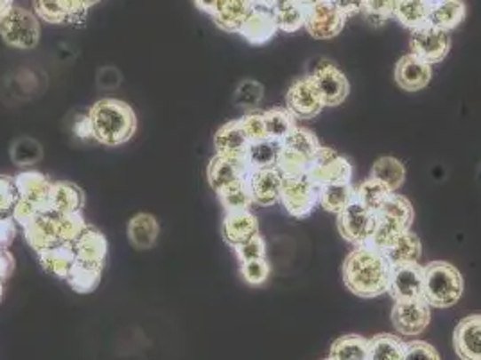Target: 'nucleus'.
Here are the masks:
<instances>
[{"mask_svg": "<svg viewBox=\"0 0 481 360\" xmlns=\"http://www.w3.org/2000/svg\"><path fill=\"white\" fill-rule=\"evenodd\" d=\"M343 283L359 298H377L388 294L391 265L382 252L370 245L356 247L343 261Z\"/></svg>", "mask_w": 481, "mask_h": 360, "instance_id": "f257e3e1", "label": "nucleus"}, {"mask_svg": "<svg viewBox=\"0 0 481 360\" xmlns=\"http://www.w3.org/2000/svg\"><path fill=\"white\" fill-rule=\"evenodd\" d=\"M89 119L94 140L105 144V147H119V144L128 142L137 130L133 108L121 100H99L89 110Z\"/></svg>", "mask_w": 481, "mask_h": 360, "instance_id": "f03ea898", "label": "nucleus"}, {"mask_svg": "<svg viewBox=\"0 0 481 360\" xmlns=\"http://www.w3.org/2000/svg\"><path fill=\"white\" fill-rule=\"evenodd\" d=\"M87 229L83 216L74 214H58L52 211L40 212L36 219L24 228L28 244L36 251H45L63 244H74V240Z\"/></svg>", "mask_w": 481, "mask_h": 360, "instance_id": "7ed1b4c3", "label": "nucleus"}, {"mask_svg": "<svg viewBox=\"0 0 481 360\" xmlns=\"http://www.w3.org/2000/svg\"><path fill=\"white\" fill-rule=\"evenodd\" d=\"M463 294V276L447 261L424 267V301L433 308H451Z\"/></svg>", "mask_w": 481, "mask_h": 360, "instance_id": "20e7f679", "label": "nucleus"}, {"mask_svg": "<svg viewBox=\"0 0 481 360\" xmlns=\"http://www.w3.org/2000/svg\"><path fill=\"white\" fill-rule=\"evenodd\" d=\"M40 33L38 17L15 4L0 17V36L12 47L35 49L40 44Z\"/></svg>", "mask_w": 481, "mask_h": 360, "instance_id": "39448f33", "label": "nucleus"}, {"mask_svg": "<svg viewBox=\"0 0 481 360\" xmlns=\"http://www.w3.org/2000/svg\"><path fill=\"white\" fill-rule=\"evenodd\" d=\"M305 177L318 188L336 182H351L352 164L347 157H343L336 150L319 147L309 163Z\"/></svg>", "mask_w": 481, "mask_h": 360, "instance_id": "423d86ee", "label": "nucleus"}, {"mask_svg": "<svg viewBox=\"0 0 481 360\" xmlns=\"http://www.w3.org/2000/svg\"><path fill=\"white\" fill-rule=\"evenodd\" d=\"M347 17L331 3V0H318L305 6L304 28L314 40H331L338 36L345 28Z\"/></svg>", "mask_w": 481, "mask_h": 360, "instance_id": "0eeeda50", "label": "nucleus"}, {"mask_svg": "<svg viewBox=\"0 0 481 360\" xmlns=\"http://www.w3.org/2000/svg\"><path fill=\"white\" fill-rule=\"evenodd\" d=\"M336 222L342 238H345L356 247H361L368 245L377 226V216L374 211L363 207L359 202H354L347 209L338 212Z\"/></svg>", "mask_w": 481, "mask_h": 360, "instance_id": "6e6552de", "label": "nucleus"}, {"mask_svg": "<svg viewBox=\"0 0 481 360\" xmlns=\"http://www.w3.org/2000/svg\"><path fill=\"white\" fill-rule=\"evenodd\" d=\"M388 294L395 303L424 300V267L419 263L391 267Z\"/></svg>", "mask_w": 481, "mask_h": 360, "instance_id": "1a4fd4ad", "label": "nucleus"}, {"mask_svg": "<svg viewBox=\"0 0 481 360\" xmlns=\"http://www.w3.org/2000/svg\"><path fill=\"white\" fill-rule=\"evenodd\" d=\"M280 202L295 219H307L318 204V186H314L307 177H282Z\"/></svg>", "mask_w": 481, "mask_h": 360, "instance_id": "9d476101", "label": "nucleus"}, {"mask_svg": "<svg viewBox=\"0 0 481 360\" xmlns=\"http://www.w3.org/2000/svg\"><path fill=\"white\" fill-rule=\"evenodd\" d=\"M286 105H288L289 114L295 119H302V121L316 117L326 108L324 100L322 96H319V91L314 80L311 78V75L293 82L286 96Z\"/></svg>", "mask_w": 481, "mask_h": 360, "instance_id": "9b49d317", "label": "nucleus"}, {"mask_svg": "<svg viewBox=\"0 0 481 360\" xmlns=\"http://www.w3.org/2000/svg\"><path fill=\"white\" fill-rule=\"evenodd\" d=\"M311 78L314 80L326 107H340L347 100L351 91L349 80L335 63L322 61L314 67Z\"/></svg>", "mask_w": 481, "mask_h": 360, "instance_id": "f8f14e48", "label": "nucleus"}, {"mask_svg": "<svg viewBox=\"0 0 481 360\" xmlns=\"http://www.w3.org/2000/svg\"><path fill=\"white\" fill-rule=\"evenodd\" d=\"M412 54L424 60L430 65L440 63L451 51V36L449 31H442L433 26H424L421 29L412 31L410 38Z\"/></svg>", "mask_w": 481, "mask_h": 360, "instance_id": "ddd939ff", "label": "nucleus"}, {"mask_svg": "<svg viewBox=\"0 0 481 360\" xmlns=\"http://www.w3.org/2000/svg\"><path fill=\"white\" fill-rule=\"evenodd\" d=\"M431 307L424 301H405L395 303L391 310V324L400 335L417 337L421 335L431 321Z\"/></svg>", "mask_w": 481, "mask_h": 360, "instance_id": "4468645a", "label": "nucleus"}, {"mask_svg": "<svg viewBox=\"0 0 481 360\" xmlns=\"http://www.w3.org/2000/svg\"><path fill=\"white\" fill-rule=\"evenodd\" d=\"M33 6L36 17L51 24L83 22L89 12L82 0H33Z\"/></svg>", "mask_w": 481, "mask_h": 360, "instance_id": "2eb2a0df", "label": "nucleus"}, {"mask_svg": "<svg viewBox=\"0 0 481 360\" xmlns=\"http://www.w3.org/2000/svg\"><path fill=\"white\" fill-rule=\"evenodd\" d=\"M431 65L415 54L403 56L395 65V82L406 92H419L426 89L431 82Z\"/></svg>", "mask_w": 481, "mask_h": 360, "instance_id": "dca6fc26", "label": "nucleus"}, {"mask_svg": "<svg viewBox=\"0 0 481 360\" xmlns=\"http://www.w3.org/2000/svg\"><path fill=\"white\" fill-rule=\"evenodd\" d=\"M248 188L254 198V204L261 207H270L280 202V188H282V175L277 168L266 170H250Z\"/></svg>", "mask_w": 481, "mask_h": 360, "instance_id": "f3484780", "label": "nucleus"}, {"mask_svg": "<svg viewBox=\"0 0 481 360\" xmlns=\"http://www.w3.org/2000/svg\"><path fill=\"white\" fill-rule=\"evenodd\" d=\"M221 231H223V240L230 247H237L240 244L248 242L256 235H259V220L250 209L232 211L225 214Z\"/></svg>", "mask_w": 481, "mask_h": 360, "instance_id": "a211bd4d", "label": "nucleus"}, {"mask_svg": "<svg viewBox=\"0 0 481 360\" xmlns=\"http://www.w3.org/2000/svg\"><path fill=\"white\" fill-rule=\"evenodd\" d=\"M248 173H250V164H248L247 157L216 156L209 163L207 179H209V184L212 186V189L219 191L221 188H225L239 179H247Z\"/></svg>", "mask_w": 481, "mask_h": 360, "instance_id": "6ab92c4d", "label": "nucleus"}, {"mask_svg": "<svg viewBox=\"0 0 481 360\" xmlns=\"http://www.w3.org/2000/svg\"><path fill=\"white\" fill-rule=\"evenodd\" d=\"M453 344L461 360H481V316L461 319L453 335Z\"/></svg>", "mask_w": 481, "mask_h": 360, "instance_id": "aec40b11", "label": "nucleus"}, {"mask_svg": "<svg viewBox=\"0 0 481 360\" xmlns=\"http://www.w3.org/2000/svg\"><path fill=\"white\" fill-rule=\"evenodd\" d=\"M250 144L252 142L247 137L239 119L223 124L214 135L216 156L223 157H247Z\"/></svg>", "mask_w": 481, "mask_h": 360, "instance_id": "412c9836", "label": "nucleus"}, {"mask_svg": "<svg viewBox=\"0 0 481 360\" xmlns=\"http://www.w3.org/2000/svg\"><path fill=\"white\" fill-rule=\"evenodd\" d=\"M72 249L75 254V261L103 268L108 252V242L103 233L87 226V229L74 240Z\"/></svg>", "mask_w": 481, "mask_h": 360, "instance_id": "4be33fe9", "label": "nucleus"}, {"mask_svg": "<svg viewBox=\"0 0 481 360\" xmlns=\"http://www.w3.org/2000/svg\"><path fill=\"white\" fill-rule=\"evenodd\" d=\"M19 196L31 202L40 209V212L49 211V196L52 189V182L38 172H24L15 177Z\"/></svg>", "mask_w": 481, "mask_h": 360, "instance_id": "5701e85b", "label": "nucleus"}, {"mask_svg": "<svg viewBox=\"0 0 481 360\" xmlns=\"http://www.w3.org/2000/svg\"><path fill=\"white\" fill-rule=\"evenodd\" d=\"M254 8L256 0H219L212 19L223 31L239 33Z\"/></svg>", "mask_w": 481, "mask_h": 360, "instance_id": "b1692460", "label": "nucleus"}, {"mask_svg": "<svg viewBox=\"0 0 481 360\" xmlns=\"http://www.w3.org/2000/svg\"><path fill=\"white\" fill-rule=\"evenodd\" d=\"M277 31L279 28L273 13L270 10L256 6L250 17L245 20L243 28H240L239 35L252 45H264L277 35Z\"/></svg>", "mask_w": 481, "mask_h": 360, "instance_id": "393cba45", "label": "nucleus"}, {"mask_svg": "<svg viewBox=\"0 0 481 360\" xmlns=\"http://www.w3.org/2000/svg\"><path fill=\"white\" fill-rule=\"evenodd\" d=\"M467 15L461 0H428V24L442 31L458 28Z\"/></svg>", "mask_w": 481, "mask_h": 360, "instance_id": "a878e982", "label": "nucleus"}, {"mask_svg": "<svg viewBox=\"0 0 481 360\" xmlns=\"http://www.w3.org/2000/svg\"><path fill=\"white\" fill-rule=\"evenodd\" d=\"M375 216H377V220L391 224L398 228L400 231H410L415 220L414 205L410 204V200L397 193H391L384 200V204L375 211Z\"/></svg>", "mask_w": 481, "mask_h": 360, "instance_id": "bb28decb", "label": "nucleus"}, {"mask_svg": "<svg viewBox=\"0 0 481 360\" xmlns=\"http://www.w3.org/2000/svg\"><path fill=\"white\" fill-rule=\"evenodd\" d=\"M384 258L391 267L406 265V263H419L422 256V244L421 238L410 229L403 235H398L384 251Z\"/></svg>", "mask_w": 481, "mask_h": 360, "instance_id": "cd10ccee", "label": "nucleus"}, {"mask_svg": "<svg viewBox=\"0 0 481 360\" xmlns=\"http://www.w3.org/2000/svg\"><path fill=\"white\" fill-rule=\"evenodd\" d=\"M85 204V195L75 184L56 182L52 184L49 196V211L58 214H74L82 211Z\"/></svg>", "mask_w": 481, "mask_h": 360, "instance_id": "c85d7f7f", "label": "nucleus"}, {"mask_svg": "<svg viewBox=\"0 0 481 360\" xmlns=\"http://www.w3.org/2000/svg\"><path fill=\"white\" fill-rule=\"evenodd\" d=\"M158 222L153 214L149 212H138L135 214L133 219L128 224V238L131 242V245L138 251H147L151 247H154L156 240H158Z\"/></svg>", "mask_w": 481, "mask_h": 360, "instance_id": "c756f323", "label": "nucleus"}, {"mask_svg": "<svg viewBox=\"0 0 481 360\" xmlns=\"http://www.w3.org/2000/svg\"><path fill=\"white\" fill-rule=\"evenodd\" d=\"M356 202V188L352 182H336L318 188V204L329 212H342Z\"/></svg>", "mask_w": 481, "mask_h": 360, "instance_id": "7c9ffc66", "label": "nucleus"}, {"mask_svg": "<svg viewBox=\"0 0 481 360\" xmlns=\"http://www.w3.org/2000/svg\"><path fill=\"white\" fill-rule=\"evenodd\" d=\"M38 258L47 272L63 279H67L68 272L75 265V254H74L72 244H63V245L40 251Z\"/></svg>", "mask_w": 481, "mask_h": 360, "instance_id": "2f4dec72", "label": "nucleus"}, {"mask_svg": "<svg viewBox=\"0 0 481 360\" xmlns=\"http://www.w3.org/2000/svg\"><path fill=\"white\" fill-rule=\"evenodd\" d=\"M370 177L384 184L391 193H397L406 180V168L395 157H381L374 163Z\"/></svg>", "mask_w": 481, "mask_h": 360, "instance_id": "473e14b6", "label": "nucleus"}, {"mask_svg": "<svg viewBox=\"0 0 481 360\" xmlns=\"http://www.w3.org/2000/svg\"><path fill=\"white\" fill-rule=\"evenodd\" d=\"M216 193L219 196V202H221L225 212L245 211V209H250L254 205V198H252L247 179H239V180L221 188Z\"/></svg>", "mask_w": 481, "mask_h": 360, "instance_id": "72a5a7b5", "label": "nucleus"}, {"mask_svg": "<svg viewBox=\"0 0 481 360\" xmlns=\"http://www.w3.org/2000/svg\"><path fill=\"white\" fill-rule=\"evenodd\" d=\"M368 360H405V342L391 333L368 339Z\"/></svg>", "mask_w": 481, "mask_h": 360, "instance_id": "f704fd0d", "label": "nucleus"}, {"mask_svg": "<svg viewBox=\"0 0 481 360\" xmlns=\"http://www.w3.org/2000/svg\"><path fill=\"white\" fill-rule=\"evenodd\" d=\"M393 19L410 31L428 26V0H398Z\"/></svg>", "mask_w": 481, "mask_h": 360, "instance_id": "c9c22d12", "label": "nucleus"}, {"mask_svg": "<svg viewBox=\"0 0 481 360\" xmlns=\"http://www.w3.org/2000/svg\"><path fill=\"white\" fill-rule=\"evenodd\" d=\"M331 360H368V339L361 335H343L336 339L329 353Z\"/></svg>", "mask_w": 481, "mask_h": 360, "instance_id": "e433bc0d", "label": "nucleus"}, {"mask_svg": "<svg viewBox=\"0 0 481 360\" xmlns=\"http://www.w3.org/2000/svg\"><path fill=\"white\" fill-rule=\"evenodd\" d=\"M282 144L272 139H264L259 142H252L247 152V161L250 164V170H266L275 168L279 161Z\"/></svg>", "mask_w": 481, "mask_h": 360, "instance_id": "4c0bfd02", "label": "nucleus"}, {"mask_svg": "<svg viewBox=\"0 0 481 360\" xmlns=\"http://www.w3.org/2000/svg\"><path fill=\"white\" fill-rule=\"evenodd\" d=\"M10 156H12V161H13L15 166L29 168V166H35V164H38L42 161L43 147L33 137H28V135L19 137L12 144Z\"/></svg>", "mask_w": 481, "mask_h": 360, "instance_id": "58836bf2", "label": "nucleus"}, {"mask_svg": "<svg viewBox=\"0 0 481 360\" xmlns=\"http://www.w3.org/2000/svg\"><path fill=\"white\" fill-rule=\"evenodd\" d=\"M101 270L103 268H99V267H92V265L75 261V265L72 267V270L68 272L65 281L74 288L75 292L89 294V292H94L98 288L99 279H101Z\"/></svg>", "mask_w": 481, "mask_h": 360, "instance_id": "ea45409f", "label": "nucleus"}, {"mask_svg": "<svg viewBox=\"0 0 481 360\" xmlns=\"http://www.w3.org/2000/svg\"><path fill=\"white\" fill-rule=\"evenodd\" d=\"M272 13L275 17L279 31L296 33L298 29L304 28L305 6L300 4L298 0H286V3H282L280 6H277Z\"/></svg>", "mask_w": 481, "mask_h": 360, "instance_id": "a19ab883", "label": "nucleus"}, {"mask_svg": "<svg viewBox=\"0 0 481 360\" xmlns=\"http://www.w3.org/2000/svg\"><path fill=\"white\" fill-rule=\"evenodd\" d=\"M280 144L284 148L298 152V154H302V156H305L309 159H312L314 154L318 152V148L322 147V144H319V140H318V137L311 130H307L304 126H298V124H295V128L288 133V137Z\"/></svg>", "mask_w": 481, "mask_h": 360, "instance_id": "79ce46f5", "label": "nucleus"}, {"mask_svg": "<svg viewBox=\"0 0 481 360\" xmlns=\"http://www.w3.org/2000/svg\"><path fill=\"white\" fill-rule=\"evenodd\" d=\"M264 98V87L257 80H240V84L235 87L232 101L237 108H243L247 112L257 110Z\"/></svg>", "mask_w": 481, "mask_h": 360, "instance_id": "37998d69", "label": "nucleus"}, {"mask_svg": "<svg viewBox=\"0 0 481 360\" xmlns=\"http://www.w3.org/2000/svg\"><path fill=\"white\" fill-rule=\"evenodd\" d=\"M264 114V124H266V135L272 140L282 142L288 133L295 128V117L289 114V110L284 108H270Z\"/></svg>", "mask_w": 481, "mask_h": 360, "instance_id": "c03bdc74", "label": "nucleus"}, {"mask_svg": "<svg viewBox=\"0 0 481 360\" xmlns=\"http://www.w3.org/2000/svg\"><path fill=\"white\" fill-rule=\"evenodd\" d=\"M390 195H391V191L384 184H381L379 180H375L372 177L363 180L356 188V202H359L363 207H367V209H370L374 212L384 204V200Z\"/></svg>", "mask_w": 481, "mask_h": 360, "instance_id": "a18cd8bd", "label": "nucleus"}, {"mask_svg": "<svg viewBox=\"0 0 481 360\" xmlns=\"http://www.w3.org/2000/svg\"><path fill=\"white\" fill-rule=\"evenodd\" d=\"M309 163H311L309 157H305V156H302L298 152H293V150L282 147L275 168L286 179H298V177H305Z\"/></svg>", "mask_w": 481, "mask_h": 360, "instance_id": "49530a36", "label": "nucleus"}, {"mask_svg": "<svg viewBox=\"0 0 481 360\" xmlns=\"http://www.w3.org/2000/svg\"><path fill=\"white\" fill-rule=\"evenodd\" d=\"M398 0H365L363 13L370 26L381 28L393 19Z\"/></svg>", "mask_w": 481, "mask_h": 360, "instance_id": "de8ad7c7", "label": "nucleus"}, {"mask_svg": "<svg viewBox=\"0 0 481 360\" xmlns=\"http://www.w3.org/2000/svg\"><path fill=\"white\" fill-rule=\"evenodd\" d=\"M270 272H272V268H270V263L266 261V258L240 263V277L254 286L264 284L270 277Z\"/></svg>", "mask_w": 481, "mask_h": 360, "instance_id": "09e8293b", "label": "nucleus"}, {"mask_svg": "<svg viewBox=\"0 0 481 360\" xmlns=\"http://www.w3.org/2000/svg\"><path fill=\"white\" fill-rule=\"evenodd\" d=\"M239 121H240V124H243V130H245L247 137L250 139V142H259V140L268 139L263 112H259V110L247 112Z\"/></svg>", "mask_w": 481, "mask_h": 360, "instance_id": "8fccbe9b", "label": "nucleus"}, {"mask_svg": "<svg viewBox=\"0 0 481 360\" xmlns=\"http://www.w3.org/2000/svg\"><path fill=\"white\" fill-rule=\"evenodd\" d=\"M233 251H235V256H237V260L240 263L263 260V258H266V242H264V238L261 235H256L248 242L233 247Z\"/></svg>", "mask_w": 481, "mask_h": 360, "instance_id": "3c124183", "label": "nucleus"}, {"mask_svg": "<svg viewBox=\"0 0 481 360\" xmlns=\"http://www.w3.org/2000/svg\"><path fill=\"white\" fill-rule=\"evenodd\" d=\"M19 198L15 179L0 177V216H10Z\"/></svg>", "mask_w": 481, "mask_h": 360, "instance_id": "603ef678", "label": "nucleus"}, {"mask_svg": "<svg viewBox=\"0 0 481 360\" xmlns=\"http://www.w3.org/2000/svg\"><path fill=\"white\" fill-rule=\"evenodd\" d=\"M405 360H442L435 346L424 340L405 342Z\"/></svg>", "mask_w": 481, "mask_h": 360, "instance_id": "864d4df0", "label": "nucleus"}, {"mask_svg": "<svg viewBox=\"0 0 481 360\" xmlns=\"http://www.w3.org/2000/svg\"><path fill=\"white\" fill-rule=\"evenodd\" d=\"M96 84H98V89L99 91H115L121 87L122 84V75L121 70L115 67V65H105L98 70V76H96Z\"/></svg>", "mask_w": 481, "mask_h": 360, "instance_id": "5fc2aeb1", "label": "nucleus"}, {"mask_svg": "<svg viewBox=\"0 0 481 360\" xmlns=\"http://www.w3.org/2000/svg\"><path fill=\"white\" fill-rule=\"evenodd\" d=\"M38 214H40V209L36 205H33L31 202L24 200V198H19V202L15 204L13 212H12L15 224H20L22 228H26L28 224H31Z\"/></svg>", "mask_w": 481, "mask_h": 360, "instance_id": "6e6d98bb", "label": "nucleus"}, {"mask_svg": "<svg viewBox=\"0 0 481 360\" xmlns=\"http://www.w3.org/2000/svg\"><path fill=\"white\" fill-rule=\"evenodd\" d=\"M331 3H333L345 17H352V15L363 13L365 0H331Z\"/></svg>", "mask_w": 481, "mask_h": 360, "instance_id": "4d7b16f0", "label": "nucleus"}, {"mask_svg": "<svg viewBox=\"0 0 481 360\" xmlns=\"http://www.w3.org/2000/svg\"><path fill=\"white\" fill-rule=\"evenodd\" d=\"M15 267V260L13 256L8 252V249H0V279H8L10 274L13 272Z\"/></svg>", "mask_w": 481, "mask_h": 360, "instance_id": "13d9d810", "label": "nucleus"}, {"mask_svg": "<svg viewBox=\"0 0 481 360\" xmlns=\"http://www.w3.org/2000/svg\"><path fill=\"white\" fill-rule=\"evenodd\" d=\"M217 3H219V0H194L196 8H198L200 12L210 15V17L214 15V12H216V8H217Z\"/></svg>", "mask_w": 481, "mask_h": 360, "instance_id": "bf43d9fd", "label": "nucleus"}, {"mask_svg": "<svg viewBox=\"0 0 481 360\" xmlns=\"http://www.w3.org/2000/svg\"><path fill=\"white\" fill-rule=\"evenodd\" d=\"M282 3H286V0H256V6L273 12V10H275L277 6H280Z\"/></svg>", "mask_w": 481, "mask_h": 360, "instance_id": "052dcab7", "label": "nucleus"}, {"mask_svg": "<svg viewBox=\"0 0 481 360\" xmlns=\"http://www.w3.org/2000/svg\"><path fill=\"white\" fill-rule=\"evenodd\" d=\"M15 0H0V17H3L12 6H13Z\"/></svg>", "mask_w": 481, "mask_h": 360, "instance_id": "680f3d73", "label": "nucleus"}, {"mask_svg": "<svg viewBox=\"0 0 481 360\" xmlns=\"http://www.w3.org/2000/svg\"><path fill=\"white\" fill-rule=\"evenodd\" d=\"M82 3H83L87 8H92L94 4H98V3H99V0H82Z\"/></svg>", "mask_w": 481, "mask_h": 360, "instance_id": "e2e57ef3", "label": "nucleus"}, {"mask_svg": "<svg viewBox=\"0 0 481 360\" xmlns=\"http://www.w3.org/2000/svg\"><path fill=\"white\" fill-rule=\"evenodd\" d=\"M0 296H3V279H0Z\"/></svg>", "mask_w": 481, "mask_h": 360, "instance_id": "0e129e2a", "label": "nucleus"}, {"mask_svg": "<svg viewBox=\"0 0 481 360\" xmlns=\"http://www.w3.org/2000/svg\"><path fill=\"white\" fill-rule=\"evenodd\" d=\"M326 360H331V358H329V356H327V358H326Z\"/></svg>", "mask_w": 481, "mask_h": 360, "instance_id": "69168bd1", "label": "nucleus"}]
</instances>
